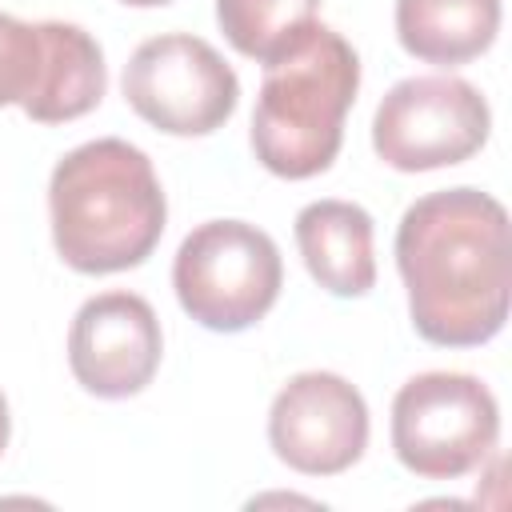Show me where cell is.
I'll list each match as a JSON object with an SVG mask.
<instances>
[{"instance_id": "cell-1", "label": "cell", "mask_w": 512, "mask_h": 512, "mask_svg": "<svg viewBox=\"0 0 512 512\" xmlns=\"http://www.w3.org/2000/svg\"><path fill=\"white\" fill-rule=\"evenodd\" d=\"M396 268L412 328L440 348L488 344L512 300L508 212L480 188L420 196L396 228Z\"/></svg>"}, {"instance_id": "cell-2", "label": "cell", "mask_w": 512, "mask_h": 512, "mask_svg": "<svg viewBox=\"0 0 512 512\" xmlns=\"http://www.w3.org/2000/svg\"><path fill=\"white\" fill-rule=\"evenodd\" d=\"M48 208L60 260L84 276L144 264L168 220L152 160L116 136L88 140L52 168Z\"/></svg>"}, {"instance_id": "cell-3", "label": "cell", "mask_w": 512, "mask_h": 512, "mask_svg": "<svg viewBox=\"0 0 512 512\" xmlns=\"http://www.w3.org/2000/svg\"><path fill=\"white\" fill-rule=\"evenodd\" d=\"M360 88L352 44L312 20L288 48L264 64V84L252 108V152L284 180L324 172L344 140V116Z\"/></svg>"}, {"instance_id": "cell-4", "label": "cell", "mask_w": 512, "mask_h": 512, "mask_svg": "<svg viewBox=\"0 0 512 512\" xmlns=\"http://www.w3.org/2000/svg\"><path fill=\"white\" fill-rule=\"evenodd\" d=\"M284 284L276 240L244 220L192 228L172 260L180 308L208 332H244L268 316Z\"/></svg>"}, {"instance_id": "cell-5", "label": "cell", "mask_w": 512, "mask_h": 512, "mask_svg": "<svg viewBox=\"0 0 512 512\" xmlns=\"http://www.w3.org/2000/svg\"><path fill=\"white\" fill-rule=\"evenodd\" d=\"M500 440V408L468 372H420L392 400L396 460L420 480H460Z\"/></svg>"}, {"instance_id": "cell-6", "label": "cell", "mask_w": 512, "mask_h": 512, "mask_svg": "<svg viewBox=\"0 0 512 512\" xmlns=\"http://www.w3.org/2000/svg\"><path fill=\"white\" fill-rule=\"evenodd\" d=\"M104 84V52L80 24L0 12V108L20 104L36 124H64L92 112Z\"/></svg>"}, {"instance_id": "cell-7", "label": "cell", "mask_w": 512, "mask_h": 512, "mask_svg": "<svg viewBox=\"0 0 512 512\" xmlns=\"http://www.w3.org/2000/svg\"><path fill=\"white\" fill-rule=\"evenodd\" d=\"M124 100L168 136H208L228 124L240 100L232 64L192 32L144 40L124 68Z\"/></svg>"}, {"instance_id": "cell-8", "label": "cell", "mask_w": 512, "mask_h": 512, "mask_svg": "<svg viewBox=\"0 0 512 512\" xmlns=\"http://www.w3.org/2000/svg\"><path fill=\"white\" fill-rule=\"evenodd\" d=\"M492 112L460 76H412L384 92L372 116V148L396 172L452 168L488 140Z\"/></svg>"}, {"instance_id": "cell-9", "label": "cell", "mask_w": 512, "mask_h": 512, "mask_svg": "<svg viewBox=\"0 0 512 512\" xmlns=\"http://www.w3.org/2000/svg\"><path fill=\"white\" fill-rule=\"evenodd\" d=\"M268 444L304 476H336L368 448V404L336 372H300L272 400Z\"/></svg>"}, {"instance_id": "cell-10", "label": "cell", "mask_w": 512, "mask_h": 512, "mask_svg": "<svg viewBox=\"0 0 512 512\" xmlns=\"http://www.w3.org/2000/svg\"><path fill=\"white\" fill-rule=\"evenodd\" d=\"M160 320L136 292H100L80 304L68 332V364L84 392L104 400L136 396L160 368Z\"/></svg>"}, {"instance_id": "cell-11", "label": "cell", "mask_w": 512, "mask_h": 512, "mask_svg": "<svg viewBox=\"0 0 512 512\" xmlns=\"http://www.w3.org/2000/svg\"><path fill=\"white\" fill-rule=\"evenodd\" d=\"M296 244L312 280L332 296H364L376 284L372 216L352 200H312L296 216Z\"/></svg>"}, {"instance_id": "cell-12", "label": "cell", "mask_w": 512, "mask_h": 512, "mask_svg": "<svg viewBox=\"0 0 512 512\" xmlns=\"http://www.w3.org/2000/svg\"><path fill=\"white\" fill-rule=\"evenodd\" d=\"M500 0H396V36L408 56L456 68L492 48Z\"/></svg>"}, {"instance_id": "cell-13", "label": "cell", "mask_w": 512, "mask_h": 512, "mask_svg": "<svg viewBox=\"0 0 512 512\" xmlns=\"http://www.w3.org/2000/svg\"><path fill=\"white\" fill-rule=\"evenodd\" d=\"M316 4L320 0H216V20L240 56L268 64L316 20Z\"/></svg>"}, {"instance_id": "cell-14", "label": "cell", "mask_w": 512, "mask_h": 512, "mask_svg": "<svg viewBox=\"0 0 512 512\" xmlns=\"http://www.w3.org/2000/svg\"><path fill=\"white\" fill-rule=\"evenodd\" d=\"M8 424H12V420H8V400H4V392H0V452L8 448Z\"/></svg>"}, {"instance_id": "cell-15", "label": "cell", "mask_w": 512, "mask_h": 512, "mask_svg": "<svg viewBox=\"0 0 512 512\" xmlns=\"http://www.w3.org/2000/svg\"><path fill=\"white\" fill-rule=\"evenodd\" d=\"M128 8H160V4H172V0H120Z\"/></svg>"}]
</instances>
